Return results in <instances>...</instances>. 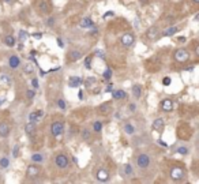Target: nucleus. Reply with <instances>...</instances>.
<instances>
[{
    "label": "nucleus",
    "instance_id": "nucleus-48",
    "mask_svg": "<svg viewBox=\"0 0 199 184\" xmlns=\"http://www.w3.org/2000/svg\"><path fill=\"white\" fill-rule=\"evenodd\" d=\"M108 17H115V12L113 11H108L106 14H104V18H108Z\"/></svg>",
    "mask_w": 199,
    "mask_h": 184
},
{
    "label": "nucleus",
    "instance_id": "nucleus-36",
    "mask_svg": "<svg viewBox=\"0 0 199 184\" xmlns=\"http://www.w3.org/2000/svg\"><path fill=\"white\" fill-rule=\"evenodd\" d=\"M82 138L85 140H89L91 138V132H90V130H87V128H85V130L82 131Z\"/></svg>",
    "mask_w": 199,
    "mask_h": 184
},
{
    "label": "nucleus",
    "instance_id": "nucleus-15",
    "mask_svg": "<svg viewBox=\"0 0 199 184\" xmlns=\"http://www.w3.org/2000/svg\"><path fill=\"white\" fill-rule=\"evenodd\" d=\"M8 66H10V68L17 70V68L21 66V59H19L17 55H11L8 59Z\"/></svg>",
    "mask_w": 199,
    "mask_h": 184
},
{
    "label": "nucleus",
    "instance_id": "nucleus-24",
    "mask_svg": "<svg viewBox=\"0 0 199 184\" xmlns=\"http://www.w3.org/2000/svg\"><path fill=\"white\" fill-rule=\"evenodd\" d=\"M123 131H124L127 135H134V134H135V131H136V128L132 126L131 123H124V126H123Z\"/></svg>",
    "mask_w": 199,
    "mask_h": 184
},
{
    "label": "nucleus",
    "instance_id": "nucleus-7",
    "mask_svg": "<svg viewBox=\"0 0 199 184\" xmlns=\"http://www.w3.org/2000/svg\"><path fill=\"white\" fill-rule=\"evenodd\" d=\"M120 42H122L123 46H126V48H130L134 45L135 42V36L132 34V33H124L120 38Z\"/></svg>",
    "mask_w": 199,
    "mask_h": 184
},
{
    "label": "nucleus",
    "instance_id": "nucleus-11",
    "mask_svg": "<svg viewBox=\"0 0 199 184\" xmlns=\"http://www.w3.org/2000/svg\"><path fill=\"white\" fill-rule=\"evenodd\" d=\"M160 108H161V111L162 112H172L173 111V102L171 98H165L161 101V104H160Z\"/></svg>",
    "mask_w": 199,
    "mask_h": 184
},
{
    "label": "nucleus",
    "instance_id": "nucleus-38",
    "mask_svg": "<svg viewBox=\"0 0 199 184\" xmlns=\"http://www.w3.org/2000/svg\"><path fill=\"white\" fill-rule=\"evenodd\" d=\"M27 36H29V34H27V32L21 30V32H19V41H21V42H23V41L27 38Z\"/></svg>",
    "mask_w": 199,
    "mask_h": 184
},
{
    "label": "nucleus",
    "instance_id": "nucleus-3",
    "mask_svg": "<svg viewBox=\"0 0 199 184\" xmlns=\"http://www.w3.org/2000/svg\"><path fill=\"white\" fill-rule=\"evenodd\" d=\"M37 8L44 15H50V12H52V4H50L49 0H38Z\"/></svg>",
    "mask_w": 199,
    "mask_h": 184
},
{
    "label": "nucleus",
    "instance_id": "nucleus-35",
    "mask_svg": "<svg viewBox=\"0 0 199 184\" xmlns=\"http://www.w3.org/2000/svg\"><path fill=\"white\" fill-rule=\"evenodd\" d=\"M91 62H93V55L86 56V59H85V68L90 70V68H91Z\"/></svg>",
    "mask_w": 199,
    "mask_h": 184
},
{
    "label": "nucleus",
    "instance_id": "nucleus-53",
    "mask_svg": "<svg viewBox=\"0 0 199 184\" xmlns=\"http://www.w3.org/2000/svg\"><path fill=\"white\" fill-rule=\"evenodd\" d=\"M3 102H4V100H3V98H0V107L3 105Z\"/></svg>",
    "mask_w": 199,
    "mask_h": 184
},
{
    "label": "nucleus",
    "instance_id": "nucleus-9",
    "mask_svg": "<svg viewBox=\"0 0 199 184\" xmlns=\"http://www.w3.org/2000/svg\"><path fill=\"white\" fill-rule=\"evenodd\" d=\"M160 36H161V32H160L158 26H151L146 30V37H147L150 41H155Z\"/></svg>",
    "mask_w": 199,
    "mask_h": 184
},
{
    "label": "nucleus",
    "instance_id": "nucleus-12",
    "mask_svg": "<svg viewBox=\"0 0 199 184\" xmlns=\"http://www.w3.org/2000/svg\"><path fill=\"white\" fill-rule=\"evenodd\" d=\"M164 127H165V120H164L162 117H157V119L153 121V124H151V128H153L154 131H158V132H162Z\"/></svg>",
    "mask_w": 199,
    "mask_h": 184
},
{
    "label": "nucleus",
    "instance_id": "nucleus-41",
    "mask_svg": "<svg viewBox=\"0 0 199 184\" xmlns=\"http://www.w3.org/2000/svg\"><path fill=\"white\" fill-rule=\"evenodd\" d=\"M12 156H14V158L19 157V146L18 145H15V146L12 147Z\"/></svg>",
    "mask_w": 199,
    "mask_h": 184
},
{
    "label": "nucleus",
    "instance_id": "nucleus-8",
    "mask_svg": "<svg viewBox=\"0 0 199 184\" xmlns=\"http://www.w3.org/2000/svg\"><path fill=\"white\" fill-rule=\"evenodd\" d=\"M26 175H27V177H30V179L37 177V176L40 175V165L36 164V162L30 164V165L27 166V169H26Z\"/></svg>",
    "mask_w": 199,
    "mask_h": 184
},
{
    "label": "nucleus",
    "instance_id": "nucleus-10",
    "mask_svg": "<svg viewBox=\"0 0 199 184\" xmlns=\"http://www.w3.org/2000/svg\"><path fill=\"white\" fill-rule=\"evenodd\" d=\"M95 179L101 181V183H105V181H108L109 180V172L104 168H100L98 171L95 172Z\"/></svg>",
    "mask_w": 199,
    "mask_h": 184
},
{
    "label": "nucleus",
    "instance_id": "nucleus-37",
    "mask_svg": "<svg viewBox=\"0 0 199 184\" xmlns=\"http://www.w3.org/2000/svg\"><path fill=\"white\" fill-rule=\"evenodd\" d=\"M0 82H1V83H6V85H10V83H11V79H10L8 75L3 74V75L0 76Z\"/></svg>",
    "mask_w": 199,
    "mask_h": 184
},
{
    "label": "nucleus",
    "instance_id": "nucleus-51",
    "mask_svg": "<svg viewBox=\"0 0 199 184\" xmlns=\"http://www.w3.org/2000/svg\"><path fill=\"white\" fill-rule=\"evenodd\" d=\"M78 98L83 100V91H82V90H79V91H78Z\"/></svg>",
    "mask_w": 199,
    "mask_h": 184
},
{
    "label": "nucleus",
    "instance_id": "nucleus-30",
    "mask_svg": "<svg viewBox=\"0 0 199 184\" xmlns=\"http://www.w3.org/2000/svg\"><path fill=\"white\" fill-rule=\"evenodd\" d=\"M10 166V160L7 157H1L0 158V168L1 169H7Z\"/></svg>",
    "mask_w": 199,
    "mask_h": 184
},
{
    "label": "nucleus",
    "instance_id": "nucleus-16",
    "mask_svg": "<svg viewBox=\"0 0 199 184\" xmlns=\"http://www.w3.org/2000/svg\"><path fill=\"white\" fill-rule=\"evenodd\" d=\"M44 116V111L42 109H38V111H34L29 115V121H32V123H37V121H40V119Z\"/></svg>",
    "mask_w": 199,
    "mask_h": 184
},
{
    "label": "nucleus",
    "instance_id": "nucleus-29",
    "mask_svg": "<svg viewBox=\"0 0 199 184\" xmlns=\"http://www.w3.org/2000/svg\"><path fill=\"white\" fill-rule=\"evenodd\" d=\"M23 72H25V74H27V75L33 74V72H34V67H33V64L32 63H25V66H23Z\"/></svg>",
    "mask_w": 199,
    "mask_h": 184
},
{
    "label": "nucleus",
    "instance_id": "nucleus-46",
    "mask_svg": "<svg viewBox=\"0 0 199 184\" xmlns=\"http://www.w3.org/2000/svg\"><path fill=\"white\" fill-rule=\"evenodd\" d=\"M113 90V83H109L108 86H106V89H105V93H111Z\"/></svg>",
    "mask_w": 199,
    "mask_h": 184
},
{
    "label": "nucleus",
    "instance_id": "nucleus-47",
    "mask_svg": "<svg viewBox=\"0 0 199 184\" xmlns=\"http://www.w3.org/2000/svg\"><path fill=\"white\" fill-rule=\"evenodd\" d=\"M56 42H57V45H59L60 48H64V42H63V40H61V38H57V40H56Z\"/></svg>",
    "mask_w": 199,
    "mask_h": 184
},
{
    "label": "nucleus",
    "instance_id": "nucleus-6",
    "mask_svg": "<svg viewBox=\"0 0 199 184\" xmlns=\"http://www.w3.org/2000/svg\"><path fill=\"white\" fill-rule=\"evenodd\" d=\"M50 132L55 138H57L64 132V124L61 121H53L52 126H50Z\"/></svg>",
    "mask_w": 199,
    "mask_h": 184
},
{
    "label": "nucleus",
    "instance_id": "nucleus-22",
    "mask_svg": "<svg viewBox=\"0 0 199 184\" xmlns=\"http://www.w3.org/2000/svg\"><path fill=\"white\" fill-rule=\"evenodd\" d=\"M3 42H4L7 46L12 48V46H15V44H17V38L14 36H11V34H7V36H4V38H3Z\"/></svg>",
    "mask_w": 199,
    "mask_h": 184
},
{
    "label": "nucleus",
    "instance_id": "nucleus-19",
    "mask_svg": "<svg viewBox=\"0 0 199 184\" xmlns=\"http://www.w3.org/2000/svg\"><path fill=\"white\" fill-rule=\"evenodd\" d=\"M82 83H83V79H82L81 76H71L68 79V86L70 87H79Z\"/></svg>",
    "mask_w": 199,
    "mask_h": 184
},
{
    "label": "nucleus",
    "instance_id": "nucleus-40",
    "mask_svg": "<svg viewBox=\"0 0 199 184\" xmlns=\"http://www.w3.org/2000/svg\"><path fill=\"white\" fill-rule=\"evenodd\" d=\"M56 104H57V107H59L60 109H66V102H64V100L63 98H59L57 101H56Z\"/></svg>",
    "mask_w": 199,
    "mask_h": 184
},
{
    "label": "nucleus",
    "instance_id": "nucleus-52",
    "mask_svg": "<svg viewBox=\"0 0 199 184\" xmlns=\"http://www.w3.org/2000/svg\"><path fill=\"white\" fill-rule=\"evenodd\" d=\"M97 32H98V30H97V29H94L93 32H90V36H95V34H97Z\"/></svg>",
    "mask_w": 199,
    "mask_h": 184
},
{
    "label": "nucleus",
    "instance_id": "nucleus-21",
    "mask_svg": "<svg viewBox=\"0 0 199 184\" xmlns=\"http://www.w3.org/2000/svg\"><path fill=\"white\" fill-rule=\"evenodd\" d=\"M79 26H81L82 29H91V27L94 26V22H93L91 18H83L81 22H79Z\"/></svg>",
    "mask_w": 199,
    "mask_h": 184
},
{
    "label": "nucleus",
    "instance_id": "nucleus-25",
    "mask_svg": "<svg viewBox=\"0 0 199 184\" xmlns=\"http://www.w3.org/2000/svg\"><path fill=\"white\" fill-rule=\"evenodd\" d=\"M132 95H134V98L139 100L140 95H142V86L138 85V83L132 86Z\"/></svg>",
    "mask_w": 199,
    "mask_h": 184
},
{
    "label": "nucleus",
    "instance_id": "nucleus-45",
    "mask_svg": "<svg viewBox=\"0 0 199 184\" xmlns=\"http://www.w3.org/2000/svg\"><path fill=\"white\" fill-rule=\"evenodd\" d=\"M46 25H48L49 27L53 26V25H55V18H49V19H48V21H46Z\"/></svg>",
    "mask_w": 199,
    "mask_h": 184
},
{
    "label": "nucleus",
    "instance_id": "nucleus-5",
    "mask_svg": "<svg viewBox=\"0 0 199 184\" xmlns=\"http://www.w3.org/2000/svg\"><path fill=\"white\" fill-rule=\"evenodd\" d=\"M55 165L57 166L59 169H66L68 165H70V160L66 154H57L55 157Z\"/></svg>",
    "mask_w": 199,
    "mask_h": 184
},
{
    "label": "nucleus",
    "instance_id": "nucleus-34",
    "mask_svg": "<svg viewBox=\"0 0 199 184\" xmlns=\"http://www.w3.org/2000/svg\"><path fill=\"white\" fill-rule=\"evenodd\" d=\"M83 83H85V86L89 89V87H91V86L95 83V78H94V76H89L86 81H83Z\"/></svg>",
    "mask_w": 199,
    "mask_h": 184
},
{
    "label": "nucleus",
    "instance_id": "nucleus-4",
    "mask_svg": "<svg viewBox=\"0 0 199 184\" xmlns=\"http://www.w3.org/2000/svg\"><path fill=\"white\" fill-rule=\"evenodd\" d=\"M136 165L138 168L140 169H147L150 166V157L149 154H146V153H140L138 158H136Z\"/></svg>",
    "mask_w": 199,
    "mask_h": 184
},
{
    "label": "nucleus",
    "instance_id": "nucleus-18",
    "mask_svg": "<svg viewBox=\"0 0 199 184\" xmlns=\"http://www.w3.org/2000/svg\"><path fill=\"white\" fill-rule=\"evenodd\" d=\"M11 132V128L10 126L6 123V121H1L0 123V138H7Z\"/></svg>",
    "mask_w": 199,
    "mask_h": 184
},
{
    "label": "nucleus",
    "instance_id": "nucleus-17",
    "mask_svg": "<svg viewBox=\"0 0 199 184\" xmlns=\"http://www.w3.org/2000/svg\"><path fill=\"white\" fill-rule=\"evenodd\" d=\"M25 132H26L29 136H33V135L37 132V126L36 123H32V121H27L25 124Z\"/></svg>",
    "mask_w": 199,
    "mask_h": 184
},
{
    "label": "nucleus",
    "instance_id": "nucleus-50",
    "mask_svg": "<svg viewBox=\"0 0 199 184\" xmlns=\"http://www.w3.org/2000/svg\"><path fill=\"white\" fill-rule=\"evenodd\" d=\"M158 143L161 145V146H164V147H168V143L165 142V140H162V139H158Z\"/></svg>",
    "mask_w": 199,
    "mask_h": 184
},
{
    "label": "nucleus",
    "instance_id": "nucleus-27",
    "mask_svg": "<svg viewBox=\"0 0 199 184\" xmlns=\"http://www.w3.org/2000/svg\"><path fill=\"white\" fill-rule=\"evenodd\" d=\"M123 172H124V175H127V176L134 175V169H132L131 164H124V166H123Z\"/></svg>",
    "mask_w": 199,
    "mask_h": 184
},
{
    "label": "nucleus",
    "instance_id": "nucleus-26",
    "mask_svg": "<svg viewBox=\"0 0 199 184\" xmlns=\"http://www.w3.org/2000/svg\"><path fill=\"white\" fill-rule=\"evenodd\" d=\"M102 127H104V124H102V121L95 120L94 123H93V131H94L95 134H100V132L102 131Z\"/></svg>",
    "mask_w": 199,
    "mask_h": 184
},
{
    "label": "nucleus",
    "instance_id": "nucleus-54",
    "mask_svg": "<svg viewBox=\"0 0 199 184\" xmlns=\"http://www.w3.org/2000/svg\"><path fill=\"white\" fill-rule=\"evenodd\" d=\"M192 1H194V3H199V0H192Z\"/></svg>",
    "mask_w": 199,
    "mask_h": 184
},
{
    "label": "nucleus",
    "instance_id": "nucleus-33",
    "mask_svg": "<svg viewBox=\"0 0 199 184\" xmlns=\"http://www.w3.org/2000/svg\"><path fill=\"white\" fill-rule=\"evenodd\" d=\"M102 78H104L105 81H109V79L112 78V68H111V67H106V70H105L104 74H102Z\"/></svg>",
    "mask_w": 199,
    "mask_h": 184
},
{
    "label": "nucleus",
    "instance_id": "nucleus-49",
    "mask_svg": "<svg viewBox=\"0 0 199 184\" xmlns=\"http://www.w3.org/2000/svg\"><path fill=\"white\" fill-rule=\"evenodd\" d=\"M194 50H195V55L196 56H199V46H198V44L195 42V45H194Z\"/></svg>",
    "mask_w": 199,
    "mask_h": 184
},
{
    "label": "nucleus",
    "instance_id": "nucleus-23",
    "mask_svg": "<svg viewBox=\"0 0 199 184\" xmlns=\"http://www.w3.org/2000/svg\"><path fill=\"white\" fill-rule=\"evenodd\" d=\"M112 98L113 100H123L127 97V93L124 90H112Z\"/></svg>",
    "mask_w": 199,
    "mask_h": 184
},
{
    "label": "nucleus",
    "instance_id": "nucleus-1",
    "mask_svg": "<svg viewBox=\"0 0 199 184\" xmlns=\"http://www.w3.org/2000/svg\"><path fill=\"white\" fill-rule=\"evenodd\" d=\"M169 176H171V179L173 181H181V180L184 179V176H186V172L184 169L179 165H175L171 168V172H169Z\"/></svg>",
    "mask_w": 199,
    "mask_h": 184
},
{
    "label": "nucleus",
    "instance_id": "nucleus-32",
    "mask_svg": "<svg viewBox=\"0 0 199 184\" xmlns=\"http://www.w3.org/2000/svg\"><path fill=\"white\" fill-rule=\"evenodd\" d=\"M34 97H36V89H27L26 90V98L29 100V101H32Z\"/></svg>",
    "mask_w": 199,
    "mask_h": 184
},
{
    "label": "nucleus",
    "instance_id": "nucleus-39",
    "mask_svg": "<svg viewBox=\"0 0 199 184\" xmlns=\"http://www.w3.org/2000/svg\"><path fill=\"white\" fill-rule=\"evenodd\" d=\"M172 83V79H171V76H164L162 78V85L164 86H169Z\"/></svg>",
    "mask_w": 199,
    "mask_h": 184
},
{
    "label": "nucleus",
    "instance_id": "nucleus-43",
    "mask_svg": "<svg viewBox=\"0 0 199 184\" xmlns=\"http://www.w3.org/2000/svg\"><path fill=\"white\" fill-rule=\"evenodd\" d=\"M128 111L131 113H134L136 111V104H134V102H130L128 104Z\"/></svg>",
    "mask_w": 199,
    "mask_h": 184
},
{
    "label": "nucleus",
    "instance_id": "nucleus-44",
    "mask_svg": "<svg viewBox=\"0 0 199 184\" xmlns=\"http://www.w3.org/2000/svg\"><path fill=\"white\" fill-rule=\"evenodd\" d=\"M32 36H33V38H36V40H41V38H42V33H34Z\"/></svg>",
    "mask_w": 199,
    "mask_h": 184
},
{
    "label": "nucleus",
    "instance_id": "nucleus-20",
    "mask_svg": "<svg viewBox=\"0 0 199 184\" xmlns=\"http://www.w3.org/2000/svg\"><path fill=\"white\" fill-rule=\"evenodd\" d=\"M179 32H180V27L172 26V27H169V29H165V30L161 33V36L162 37H172V36H175V34H177Z\"/></svg>",
    "mask_w": 199,
    "mask_h": 184
},
{
    "label": "nucleus",
    "instance_id": "nucleus-31",
    "mask_svg": "<svg viewBox=\"0 0 199 184\" xmlns=\"http://www.w3.org/2000/svg\"><path fill=\"white\" fill-rule=\"evenodd\" d=\"M176 153L180 154V156H187V154L190 153V150H188V147H186V146H179V147L176 149Z\"/></svg>",
    "mask_w": 199,
    "mask_h": 184
},
{
    "label": "nucleus",
    "instance_id": "nucleus-42",
    "mask_svg": "<svg viewBox=\"0 0 199 184\" xmlns=\"http://www.w3.org/2000/svg\"><path fill=\"white\" fill-rule=\"evenodd\" d=\"M32 86H33V89H38V87H40V83H38V79H37V78H33L32 79Z\"/></svg>",
    "mask_w": 199,
    "mask_h": 184
},
{
    "label": "nucleus",
    "instance_id": "nucleus-2",
    "mask_svg": "<svg viewBox=\"0 0 199 184\" xmlns=\"http://www.w3.org/2000/svg\"><path fill=\"white\" fill-rule=\"evenodd\" d=\"M173 59L176 60L177 63H184L190 59V52L184 48H177L175 52H173Z\"/></svg>",
    "mask_w": 199,
    "mask_h": 184
},
{
    "label": "nucleus",
    "instance_id": "nucleus-28",
    "mask_svg": "<svg viewBox=\"0 0 199 184\" xmlns=\"http://www.w3.org/2000/svg\"><path fill=\"white\" fill-rule=\"evenodd\" d=\"M42 161H44V157H42V154H40V153H34V154H32V162L41 164Z\"/></svg>",
    "mask_w": 199,
    "mask_h": 184
},
{
    "label": "nucleus",
    "instance_id": "nucleus-55",
    "mask_svg": "<svg viewBox=\"0 0 199 184\" xmlns=\"http://www.w3.org/2000/svg\"><path fill=\"white\" fill-rule=\"evenodd\" d=\"M4 1H11V0H4Z\"/></svg>",
    "mask_w": 199,
    "mask_h": 184
},
{
    "label": "nucleus",
    "instance_id": "nucleus-13",
    "mask_svg": "<svg viewBox=\"0 0 199 184\" xmlns=\"http://www.w3.org/2000/svg\"><path fill=\"white\" fill-rule=\"evenodd\" d=\"M112 111V102L111 101H106V102H102L101 105L97 107V112L98 113H102V115H106Z\"/></svg>",
    "mask_w": 199,
    "mask_h": 184
},
{
    "label": "nucleus",
    "instance_id": "nucleus-14",
    "mask_svg": "<svg viewBox=\"0 0 199 184\" xmlns=\"http://www.w3.org/2000/svg\"><path fill=\"white\" fill-rule=\"evenodd\" d=\"M82 56H83V53H82L81 50H71L70 53L67 55V60L68 62H78V60H81Z\"/></svg>",
    "mask_w": 199,
    "mask_h": 184
}]
</instances>
